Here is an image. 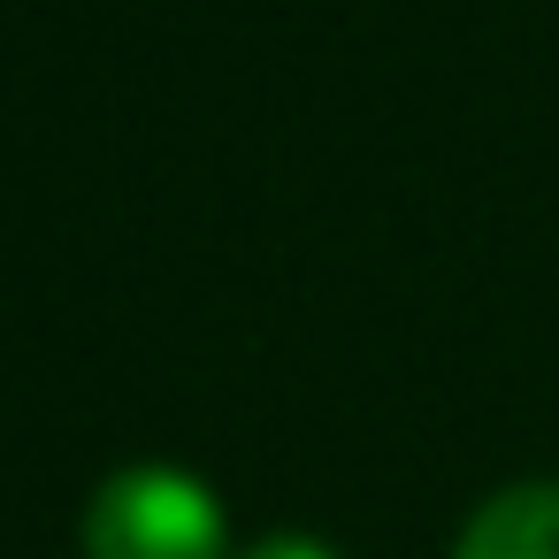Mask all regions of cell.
<instances>
[{
	"label": "cell",
	"mask_w": 559,
	"mask_h": 559,
	"mask_svg": "<svg viewBox=\"0 0 559 559\" xmlns=\"http://www.w3.org/2000/svg\"><path fill=\"white\" fill-rule=\"evenodd\" d=\"M85 559H230L223 498L169 460L116 467L85 506Z\"/></svg>",
	"instance_id": "6da1fadb"
},
{
	"label": "cell",
	"mask_w": 559,
	"mask_h": 559,
	"mask_svg": "<svg viewBox=\"0 0 559 559\" xmlns=\"http://www.w3.org/2000/svg\"><path fill=\"white\" fill-rule=\"evenodd\" d=\"M452 559H559V483H506L490 490L460 536H452Z\"/></svg>",
	"instance_id": "7a4b0ae2"
},
{
	"label": "cell",
	"mask_w": 559,
	"mask_h": 559,
	"mask_svg": "<svg viewBox=\"0 0 559 559\" xmlns=\"http://www.w3.org/2000/svg\"><path fill=\"white\" fill-rule=\"evenodd\" d=\"M238 559H337L322 536H307V528H276V536H261V544H246Z\"/></svg>",
	"instance_id": "3957f363"
}]
</instances>
